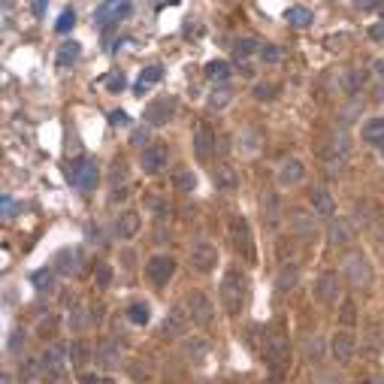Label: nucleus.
Returning a JSON list of instances; mask_svg holds the SVG:
<instances>
[{
	"label": "nucleus",
	"instance_id": "obj_56",
	"mask_svg": "<svg viewBox=\"0 0 384 384\" xmlns=\"http://www.w3.org/2000/svg\"><path fill=\"white\" fill-rule=\"evenodd\" d=\"M378 12H381V19H384V3H381V6H378Z\"/></svg>",
	"mask_w": 384,
	"mask_h": 384
},
{
	"label": "nucleus",
	"instance_id": "obj_30",
	"mask_svg": "<svg viewBox=\"0 0 384 384\" xmlns=\"http://www.w3.org/2000/svg\"><path fill=\"white\" fill-rule=\"evenodd\" d=\"M149 318H151L149 303H130L127 306V321L130 324H149Z\"/></svg>",
	"mask_w": 384,
	"mask_h": 384
},
{
	"label": "nucleus",
	"instance_id": "obj_4",
	"mask_svg": "<svg viewBox=\"0 0 384 384\" xmlns=\"http://www.w3.org/2000/svg\"><path fill=\"white\" fill-rule=\"evenodd\" d=\"M67 179H70L76 188H82V191L97 188V179H100L97 160L94 158H76L73 164L67 167Z\"/></svg>",
	"mask_w": 384,
	"mask_h": 384
},
{
	"label": "nucleus",
	"instance_id": "obj_25",
	"mask_svg": "<svg viewBox=\"0 0 384 384\" xmlns=\"http://www.w3.org/2000/svg\"><path fill=\"white\" fill-rule=\"evenodd\" d=\"M285 19H288V25L290 28H309L312 21H314V15H312V10L309 6H288L285 10Z\"/></svg>",
	"mask_w": 384,
	"mask_h": 384
},
{
	"label": "nucleus",
	"instance_id": "obj_36",
	"mask_svg": "<svg viewBox=\"0 0 384 384\" xmlns=\"http://www.w3.org/2000/svg\"><path fill=\"white\" fill-rule=\"evenodd\" d=\"M206 76H209V79H227L230 76L227 61H209V64H206Z\"/></svg>",
	"mask_w": 384,
	"mask_h": 384
},
{
	"label": "nucleus",
	"instance_id": "obj_5",
	"mask_svg": "<svg viewBox=\"0 0 384 384\" xmlns=\"http://www.w3.org/2000/svg\"><path fill=\"white\" fill-rule=\"evenodd\" d=\"M67 354H70V345H52L49 351L40 357V375L45 381H58L67 372Z\"/></svg>",
	"mask_w": 384,
	"mask_h": 384
},
{
	"label": "nucleus",
	"instance_id": "obj_27",
	"mask_svg": "<svg viewBox=\"0 0 384 384\" xmlns=\"http://www.w3.org/2000/svg\"><path fill=\"white\" fill-rule=\"evenodd\" d=\"M363 142L381 145L384 142V118H370L363 125Z\"/></svg>",
	"mask_w": 384,
	"mask_h": 384
},
{
	"label": "nucleus",
	"instance_id": "obj_16",
	"mask_svg": "<svg viewBox=\"0 0 384 384\" xmlns=\"http://www.w3.org/2000/svg\"><path fill=\"white\" fill-rule=\"evenodd\" d=\"M188 309H182V306H173L170 312H167V318H164V336H182L188 330Z\"/></svg>",
	"mask_w": 384,
	"mask_h": 384
},
{
	"label": "nucleus",
	"instance_id": "obj_17",
	"mask_svg": "<svg viewBox=\"0 0 384 384\" xmlns=\"http://www.w3.org/2000/svg\"><path fill=\"white\" fill-rule=\"evenodd\" d=\"M140 227H142V218H140V212H134V209H125L118 215V221H115V233H118L121 239H134V236L140 233Z\"/></svg>",
	"mask_w": 384,
	"mask_h": 384
},
{
	"label": "nucleus",
	"instance_id": "obj_52",
	"mask_svg": "<svg viewBox=\"0 0 384 384\" xmlns=\"http://www.w3.org/2000/svg\"><path fill=\"white\" fill-rule=\"evenodd\" d=\"M30 10H34V15H43V12H45V3H43V0H36V3L30 6Z\"/></svg>",
	"mask_w": 384,
	"mask_h": 384
},
{
	"label": "nucleus",
	"instance_id": "obj_53",
	"mask_svg": "<svg viewBox=\"0 0 384 384\" xmlns=\"http://www.w3.org/2000/svg\"><path fill=\"white\" fill-rule=\"evenodd\" d=\"M21 345H25V333H21V336H12V348H21Z\"/></svg>",
	"mask_w": 384,
	"mask_h": 384
},
{
	"label": "nucleus",
	"instance_id": "obj_2",
	"mask_svg": "<svg viewBox=\"0 0 384 384\" xmlns=\"http://www.w3.org/2000/svg\"><path fill=\"white\" fill-rule=\"evenodd\" d=\"M245 294H248V279L239 270H227L224 279H221V303H224V309L230 314L242 312Z\"/></svg>",
	"mask_w": 384,
	"mask_h": 384
},
{
	"label": "nucleus",
	"instance_id": "obj_14",
	"mask_svg": "<svg viewBox=\"0 0 384 384\" xmlns=\"http://www.w3.org/2000/svg\"><path fill=\"white\" fill-rule=\"evenodd\" d=\"M130 12H134V6H130V3H100V6H97V12H94V21H97L100 28H106L109 21L127 19Z\"/></svg>",
	"mask_w": 384,
	"mask_h": 384
},
{
	"label": "nucleus",
	"instance_id": "obj_28",
	"mask_svg": "<svg viewBox=\"0 0 384 384\" xmlns=\"http://www.w3.org/2000/svg\"><path fill=\"white\" fill-rule=\"evenodd\" d=\"M230 100H233V85H227V82H224V85H218V88L212 91L206 103H209V109L218 112V109H224V106L230 103Z\"/></svg>",
	"mask_w": 384,
	"mask_h": 384
},
{
	"label": "nucleus",
	"instance_id": "obj_49",
	"mask_svg": "<svg viewBox=\"0 0 384 384\" xmlns=\"http://www.w3.org/2000/svg\"><path fill=\"white\" fill-rule=\"evenodd\" d=\"M125 88V76H112L109 79V91H121Z\"/></svg>",
	"mask_w": 384,
	"mask_h": 384
},
{
	"label": "nucleus",
	"instance_id": "obj_37",
	"mask_svg": "<svg viewBox=\"0 0 384 384\" xmlns=\"http://www.w3.org/2000/svg\"><path fill=\"white\" fill-rule=\"evenodd\" d=\"M173 185L179 188L182 194H188V191H194V188H197V179H194V173L182 170V173H175V182H173Z\"/></svg>",
	"mask_w": 384,
	"mask_h": 384
},
{
	"label": "nucleus",
	"instance_id": "obj_48",
	"mask_svg": "<svg viewBox=\"0 0 384 384\" xmlns=\"http://www.w3.org/2000/svg\"><path fill=\"white\" fill-rule=\"evenodd\" d=\"M109 121H112V125H127V115L121 109H115V112H109Z\"/></svg>",
	"mask_w": 384,
	"mask_h": 384
},
{
	"label": "nucleus",
	"instance_id": "obj_26",
	"mask_svg": "<svg viewBox=\"0 0 384 384\" xmlns=\"http://www.w3.org/2000/svg\"><path fill=\"white\" fill-rule=\"evenodd\" d=\"M97 363L106 366V370H115V366H118V342H112V339L100 342V348H97Z\"/></svg>",
	"mask_w": 384,
	"mask_h": 384
},
{
	"label": "nucleus",
	"instance_id": "obj_22",
	"mask_svg": "<svg viewBox=\"0 0 384 384\" xmlns=\"http://www.w3.org/2000/svg\"><path fill=\"white\" fill-rule=\"evenodd\" d=\"M194 151H197V158L200 160H206L215 151V134L206 125H200L194 130Z\"/></svg>",
	"mask_w": 384,
	"mask_h": 384
},
{
	"label": "nucleus",
	"instance_id": "obj_54",
	"mask_svg": "<svg viewBox=\"0 0 384 384\" xmlns=\"http://www.w3.org/2000/svg\"><path fill=\"white\" fill-rule=\"evenodd\" d=\"M103 378H94V375H85V378H82V384H100Z\"/></svg>",
	"mask_w": 384,
	"mask_h": 384
},
{
	"label": "nucleus",
	"instance_id": "obj_13",
	"mask_svg": "<svg viewBox=\"0 0 384 384\" xmlns=\"http://www.w3.org/2000/svg\"><path fill=\"white\" fill-rule=\"evenodd\" d=\"M290 230H294V236H299V239H314V233H318V224H314L312 212L306 209H290Z\"/></svg>",
	"mask_w": 384,
	"mask_h": 384
},
{
	"label": "nucleus",
	"instance_id": "obj_55",
	"mask_svg": "<svg viewBox=\"0 0 384 384\" xmlns=\"http://www.w3.org/2000/svg\"><path fill=\"white\" fill-rule=\"evenodd\" d=\"M100 384H115V381H112V378H103V381H100Z\"/></svg>",
	"mask_w": 384,
	"mask_h": 384
},
{
	"label": "nucleus",
	"instance_id": "obj_39",
	"mask_svg": "<svg viewBox=\"0 0 384 384\" xmlns=\"http://www.w3.org/2000/svg\"><path fill=\"white\" fill-rule=\"evenodd\" d=\"M73 25H76V12L73 10H64V12H61V19H58V25H55V30H58V34H67Z\"/></svg>",
	"mask_w": 384,
	"mask_h": 384
},
{
	"label": "nucleus",
	"instance_id": "obj_51",
	"mask_svg": "<svg viewBox=\"0 0 384 384\" xmlns=\"http://www.w3.org/2000/svg\"><path fill=\"white\" fill-rule=\"evenodd\" d=\"M370 36H372V40H384V25H372L370 28Z\"/></svg>",
	"mask_w": 384,
	"mask_h": 384
},
{
	"label": "nucleus",
	"instance_id": "obj_44",
	"mask_svg": "<svg viewBox=\"0 0 384 384\" xmlns=\"http://www.w3.org/2000/svg\"><path fill=\"white\" fill-rule=\"evenodd\" d=\"M151 209H155L158 218H164V215L170 212V203H164V200H151Z\"/></svg>",
	"mask_w": 384,
	"mask_h": 384
},
{
	"label": "nucleus",
	"instance_id": "obj_40",
	"mask_svg": "<svg viewBox=\"0 0 384 384\" xmlns=\"http://www.w3.org/2000/svg\"><path fill=\"white\" fill-rule=\"evenodd\" d=\"M36 372H40V360H28V363L19 370V378H21V381H30Z\"/></svg>",
	"mask_w": 384,
	"mask_h": 384
},
{
	"label": "nucleus",
	"instance_id": "obj_34",
	"mask_svg": "<svg viewBox=\"0 0 384 384\" xmlns=\"http://www.w3.org/2000/svg\"><path fill=\"white\" fill-rule=\"evenodd\" d=\"M79 58V43H64L61 45V52H58V67H67V64H73V61Z\"/></svg>",
	"mask_w": 384,
	"mask_h": 384
},
{
	"label": "nucleus",
	"instance_id": "obj_8",
	"mask_svg": "<svg viewBox=\"0 0 384 384\" xmlns=\"http://www.w3.org/2000/svg\"><path fill=\"white\" fill-rule=\"evenodd\" d=\"M345 275H348V281L354 288H370L372 285V266L370 260L363 255H348L345 257Z\"/></svg>",
	"mask_w": 384,
	"mask_h": 384
},
{
	"label": "nucleus",
	"instance_id": "obj_18",
	"mask_svg": "<svg viewBox=\"0 0 384 384\" xmlns=\"http://www.w3.org/2000/svg\"><path fill=\"white\" fill-rule=\"evenodd\" d=\"M212 182H215V188L218 191H236L239 188V173H236L230 164H215Z\"/></svg>",
	"mask_w": 384,
	"mask_h": 384
},
{
	"label": "nucleus",
	"instance_id": "obj_32",
	"mask_svg": "<svg viewBox=\"0 0 384 384\" xmlns=\"http://www.w3.org/2000/svg\"><path fill=\"white\" fill-rule=\"evenodd\" d=\"M160 79H164V67H160V64L145 67V70L140 73V91H142L145 85H155V82H160Z\"/></svg>",
	"mask_w": 384,
	"mask_h": 384
},
{
	"label": "nucleus",
	"instance_id": "obj_12",
	"mask_svg": "<svg viewBox=\"0 0 384 384\" xmlns=\"http://www.w3.org/2000/svg\"><path fill=\"white\" fill-rule=\"evenodd\" d=\"M354 348H357V339H354V333H348V330L336 333L333 342H330V351H333L336 363H351V357H354Z\"/></svg>",
	"mask_w": 384,
	"mask_h": 384
},
{
	"label": "nucleus",
	"instance_id": "obj_41",
	"mask_svg": "<svg viewBox=\"0 0 384 384\" xmlns=\"http://www.w3.org/2000/svg\"><path fill=\"white\" fill-rule=\"evenodd\" d=\"M34 285L40 288V290H49L52 288V273L49 270H40V273L34 275Z\"/></svg>",
	"mask_w": 384,
	"mask_h": 384
},
{
	"label": "nucleus",
	"instance_id": "obj_21",
	"mask_svg": "<svg viewBox=\"0 0 384 384\" xmlns=\"http://www.w3.org/2000/svg\"><path fill=\"white\" fill-rule=\"evenodd\" d=\"M312 212H318L321 218H333L336 215V200L327 188H314L312 191Z\"/></svg>",
	"mask_w": 384,
	"mask_h": 384
},
{
	"label": "nucleus",
	"instance_id": "obj_45",
	"mask_svg": "<svg viewBox=\"0 0 384 384\" xmlns=\"http://www.w3.org/2000/svg\"><path fill=\"white\" fill-rule=\"evenodd\" d=\"M273 94H275L273 85H257V88H255V97H257V100H270Z\"/></svg>",
	"mask_w": 384,
	"mask_h": 384
},
{
	"label": "nucleus",
	"instance_id": "obj_38",
	"mask_svg": "<svg viewBox=\"0 0 384 384\" xmlns=\"http://www.w3.org/2000/svg\"><path fill=\"white\" fill-rule=\"evenodd\" d=\"M88 342H73L70 345V354H73V366H85V360H88Z\"/></svg>",
	"mask_w": 384,
	"mask_h": 384
},
{
	"label": "nucleus",
	"instance_id": "obj_50",
	"mask_svg": "<svg viewBox=\"0 0 384 384\" xmlns=\"http://www.w3.org/2000/svg\"><path fill=\"white\" fill-rule=\"evenodd\" d=\"M118 175H125V160H115L112 167V182H118Z\"/></svg>",
	"mask_w": 384,
	"mask_h": 384
},
{
	"label": "nucleus",
	"instance_id": "obj_10",
	"mask_svg": "<svg viewBox=\"0 0 384 384\" xmlns=\"http://www.w3.org/2000/svg\"><path fill=\"white\" fill-rule=\"evenodd\" d=\"M215 264H218V248H215L212 242H197L194 248H191V266H194L197 273H212Z\"/></svg>",
	"mask_w": 384,
	"mask_h": 384
},
{
	"label": "nucleus",
	"instance_id": "obj_3",
	"mask_svg": "<svg viewBox=\"0 0 384 384\" xmlns=\"http://www.w3.org/2000/svg\"><path fill=\"white\" fill-rule=\"evenodd\" d=\"M230 245H233V251L239 255L242 260H248V264H255V239H251V230H248V221L242 218V215H233L230 218Z\"/></svg>",
	"mask_w": 384,
	"mask_h": 384
},
{
	"label": "nucleus",
	"instance_id": "obj_19",
	"mask_svg": "<svg viewBox=\"0 0 384 384\" xmlns=\"http://www.w3.org/2000/svg\"><path fill=\"white\" fill-rule=\"evenodd\" d=\"M182 354H185V360H191L194 366L206 363V357H209V342L200 339V336H191V339L182 342Z\"/></svg>",
	"mask_w": 384,
	"mask_h": 384
},
{
	"label": "nucleus",
	"instance_id": "obj_42",
	"mask_svg": "<svg viewBox=\"0 0 384 384\" xmlns=\"http://www.w3.org/2000/svg\"><path fill=\"white\" fill-rule=\"evenodd\" d=\"M109 281H112V270H109L106 264H100V266H97V285H100V288H106Z\"/></svg>",
	"mask_w": 384,
	"mask_h": 384
},
{
	"label": "nucleus",
	"instance_id": "obj_43",
	"mask_svg": "<svg viewBox=\"0 0 384 384\" xmlns=\"http://www.w3.org/2000/svg\"><path fill=\"white\" fill-rule=\"evenodd\" d=\"M15 212H19V203H15L12 197H3V218H6V221L15 218Z\"/></svg>",
	"mask_w": 384,
	"mask_h": 384
},
{
	"label": "nucleus",
	"instance_id": "obj_15",
	"mask_svg": "<svg viewBox=\"0 0 384 384\" xmlns=\"http://www.w3.org/2000/svg\"><path fill=\"white\" fill-rule=\"evenodd\" d=\"M167 158H170V151H167V145H149V149L142 151V173L155 175L167 167Z\"/></svg>",
	"mask_w": 384,
	"mask_h": 384
},
{
	"label": "nucleus",
	"instance_id": "obj_7",
	"mask_svg": "<svg viewBox=\"0 0 384 384\" xmlns=\"http://www.w3.org/2000/svg\"><path fill=\"white\" fill-rule=\"evenodd\" d=\"M173 273H175V257L170 255H155L145 264V275H149V281L155 288H164L173 279Z\"/></svg>",
	"mask_w": 384,
	"mask_h": 384
},
{
	"label": "nucleus",
	"instance_id": "obj_11",
	"mask_svg": "<svg viewBox=\"0 0 384 384\" xmlns=\"http://www.w3.org/2000/svg\"><path fill=\"white\" fill-rule=\"evenodd\" d=\"M314 294H318L321 303L336 306V299H339V294H342V281H339V275H336V273H324V275L318 279V285H314Z\"/></svg>",
	"mask_w": 384,
	"mask_h": 384
},
{
	"label": "nucleus",
	"instance_id": "obj_35",
	"mask_svg": "<svg viewBox=\"0 0 384 384\" xmlns=\"http://www.w3.org/2000/svg\"><path fill=\"white\" fill-rule=\"evenodd\" d=\"M236 61H239V58H248L251 55V52H260L257 49V40H255V36H242V40H236Z\"/></svg>",
	"mask_w": 384,
	"mask_h": 384
},
{
	"label": "nucleus",
	"instance_id": "obj_33",
	"mask_svg": "<svg viewBox=\"0 0 384 384\" xmlns=\"http://www.w3.org/2000/svg\"><path fill=\"white\" fill-rule=\"evenodd\" d=\"M339 321L345 327H354L357 324V306H354V299H342V309H339Z\"/></svg>",
	"mask_w": 384,
	"mask_h": 384
},
{
	"label": "nucleus",
	"instance_id": "obj_1",
	"mask_svg": "<svg viewBox=\"0 0 384 384\" xmlns=\"http://www.w3.org/2000/svg\"><path fill=\"white\" fill-rule=\"evenodd\" d=\"M288 360H290V342L285 330H273L264 342V363L270 370L273 384H281V375L288 370Z\"/></svg>",
	"mask_w": 384,
	"mask_h": 384
},
{
	"label": "nucleus",
	"instance_id": "obj_47",
	"mask_svg": "<svg viewBox=\"0 0 384 384\" xmlns=\"http://www.w3.org/2000/svg\"><path fill=\"white\" fill-rule=\"evenodd\" d=\"M306 348H309V360H318L321 357V339H314V342H309V345H306Z\"/></svg>",
	"mask_w": 384,
	"mask_h": 384
},
{
	"label": "nucleus",
	"instance_id": "obj_23",
	"mask_svg": "<svg viewBox=\"0 0 384 384\" xmlns=\"http://www.w3.org/2000/svg\"><path fill=\"white\" fill-rule=\"evenodd\" d=\"M354 239V224H351L348 218H336L333 224H330V242L333 245H348Z\"/></svg>",
	"mask_w": 384,
	"mask_h": 384
},
{
	"label": "nucleus",
	"instance_id": "obj_24",
	"mask_svg": "<svg viewBox=\"0 0 384 384\" xmlns=\"http://www.w3.org/2000/svg\"><path fill=\"white\" fill-rule=\"evenodd\" d=\"M303 175H306V164L294 158L279 170V182L281 185H297V182H303Z\"/></svg>",
	"mask_w": 384,
	"mask_h": 384
},
{
	"label": "nucleus",
	"instance_id": "obj_9",
	"mask_svg": "<svg viewBox=\"0 0 384 384\" xmlns=\"http://www.w3.org/2000/svg\"><path fill=\"white\" fill-rule=\"evenodd\" d=\"M173 115H175V100L173 97H158L145 106L142 118H145V125L160 127V125H167V121H173Z\"/></svg>",
	"mask_w": 384,
	"mask_h": 384
},
{
	"label": "nucleus",
	"instance_id": "obj_46",
	"mask_svg": "<svg viewBox=\"0 0 384 384\" xmlns=\"http://www.w3.org/2000/svg\"><path fill=\"white\" fill-rule=\"evenodd\" d=\"M260 58H264V61H279V49H273V45H264V49H260Z\"/></svg>",
	"mask_w": 384,
	"mask_h": 384
},
{
	"label": "nucleus",
	"instance_id": "obj_29",
	"mask_svg": "<svg viewBox=\"0 0 384 384\" xmlns=\"http://www.w3.org/2000/svg\"><path fill=\"white\" fill-rule=\"evenodd\" d=\"M264 218H266V224H279V218H281V200L275 197V194H266L264 197Z\"/></svg>",
	"mask_w": 384,
	"mask_h": 384
},
{
	"label": "nucleus",
	"instance_id": "obj_6",
	"mask_svg": "<svg viewBox=\"0 0 384 384\" xmlns=\"http://www.w3.org/2000/svg\"><path fill=\"white\" fill-rule=\"evenodd\" d=\"M185 306H188V318H191V324H197V327H209V321H212V299L203 294V290H188V297H185Z\"/></svg>",
	"mask_w": 384,
	"mask_h": 384
},
{
	"label": "nucleus",
	"instance_id": "obj_20",
	"mask_svg": "<svg viewBox=\"0 0 384 384\" xmlns=\"http://www.w3.org/2000/svg\"><path fill=\"white\" fill-rule=\"evenodd\" d=\"M82 266V248H64L61 255L55 257V270L61 275H76Z\"/></svg>",
	"mask_w": 384,
	"mask_h": 384
},
{
	"label": "nucleus",
	"instance_id": "obj_31",
	"mask_svg": "<svg viewBox=\"0 0 384 384\" xmlns=\"http://www.w3.org/2000/svg\"><path fill=\"white\" fill-rule=\"evenodd\" d=\"M297 279H299V270L290 264V266H281L279 281H275V285H279V290H290V288H297Z\"/></svg>",
	"mask_w": 384,
	"mask_h": 384
}]
</instances>
